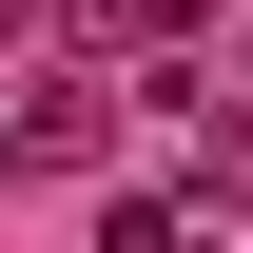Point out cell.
Instances as JSON below:
<instances>
[{"mask_svg": "<svg viewBox=\"0 0 253 253\" xmlns=\"http://www.w3.org/2000/svg\"><path fill=\"white\" fill-rule=\"evenodd\" d=\"M0 156H39V175H59V156H97V97H59V78H39L20 117H0Z\"/></svg>", "mask_w": 253, "mask_h": 253, "instance_id": "1", "label": "cell"}, {"mask_svg": "<svg viewBox=\"0 0 253 253\" xmlns=\"http://www.w3.org/2000/svg\"><path fill=\"white\" fill-rule=\"evenodd\" d=\"M97 253H214V214H195V195H117V234Z\"/></svg>", "mask_w": 253, "mask_h": 253, "instance_id": "2", "label": "cell"}, {"mask_svg": "<svg viewBox=\"0 0 253 253\" xmlns=\"http://www.w3.org/2000/svg\"><path fill=\"white\" fill-rule=\"evenodd\" d=\"M0 20H20V0H0Z\"/></svg>", "mask_w": 253, "mask_h": 253, "instance_id": "3", "label": "cell"}]
</instances>
